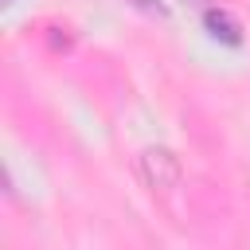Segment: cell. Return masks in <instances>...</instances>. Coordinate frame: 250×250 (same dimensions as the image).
Instances as JSON below:
<instances>
[{
    "label": "cell",
    "mask_w": 250,
    "mask_h": 250,
    "mask_svg": "<svg viewBox=\"0 0 250 250\" xmlns=\"http://www.w3.org/2000/svg\"><path fill=\"white\" fill-rule=\"evenodd\" d=\"M137 168H141V180L152 188V191H172L176 184H180V156L172 152V148H145L141 156H137Z\"/></svg>",
    "instance_id": "obj_1"
},
{
    "label": "cell",
    "mask_w": 250,
    "mask_h": 250,
    "mask_svg": "<svg viewBox=\"0 0 250 250\" xmlns=\"http://www.w3.org/2000/svg\"><path fill=\"white\" fill-rule=\"evenodd\" d=\"M203 27L211 31V39L227 43V47H238L242 43V23L227 12V8H207L203 12Z\"/></svg>",
    "instance_id": "obj_2"
},
{
    "label": "cell",
    "mask_w": 250,
    "mask_h": 250,
    "mask_svg": "<svg viewBox=\"0 0 250 250\" xmlns=\"http://www.w3.org/2000/svg\"><path fill=\"white\" fill-rule=\"evenodd\" d=\"M4 4H12V0H4Z\"/></svg>",
    "instance_id": "obj_4"
},
{
    "label": "cell",
    "mask_w": 250,
    "mask_h": 250,
    "mask_svg": "<svg viewBox=\"0 0 250 250\" xmlns=\"http://www.w3.org/2000/svg\"><path fill=\"white\" fill-rule=\"evenodd\" d=\"M129 4H133V8H141V12H148V16H160V20L168 16V8H164L160 0H129Z\"/></svg>",
    "instance_id": "obj_3"
}]
</instances>
